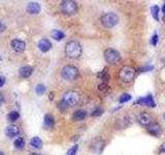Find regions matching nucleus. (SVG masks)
I'll list each match as a JSON object with an SVG mask.
<instances>
[{"instance_id":"ea45409f","label":"nucleus","mask_w":165,"mask_h":155,"mask_svg":"<svg viewBox=\"0 0 165 155\" xmlns=\"http://www.w3.org/2000/svg\"><path fill=\"white\" fill-rule=\"evenodd\" d=\"M29 155H40V154H38V153H31Z\"/></svg>"},{"instance_id":"ddd939ff","label":"nucleus","mask_w":165,"mask_h":155,"mask_svg":"<svg viewBox=\"0 0 165 155\" xmlns=\"http://www.w3.org/2000/svg\"><path fill=\"white\" fill-rule=\"evenodd\" d=\"M11 48L16 53H23L25 51V48H26V44L21 39L16 38L11 41Z\"/></svg>"},{"instance_id":"bb28decb","label":"nucleus","mask_w":165,"mask_h":155,"mask_svg":"<svg viewBox=\"0 0 165 155\" xmlns=\"http://www.w3.org/2000/svg\"><path fill=\"white\" fill-rule=\"evenodd\" d=\"M130 99H131V95L128 94V93H124V94H122L120 98H119V103H127V101H129Z\"/></svg>"},{"instance_id":"f3484780","label":"nucleus","mask_w":165,"mask_h":155,"mask_svg":"<svg viewBox=\"0 0 165 155\" xmlns=\"http://www.w3.org/2000/svg\"><path fill=\"white\" fill-rule=\"evenodd\" d=\"M32 72H33V68L29 65H25V66H22L21 68L19 69V74L21 76L22 78L24 79H27L29 78L31 75H32Z\"/></svg>"},{"instance_id":"aec40b11","label":"nucleus","mask_w":165,"mask_h":155,"mask_svg":"<svg viewBox=\"0 0 165 155\" xmlns=\"http://www.w3.org/2000/svg\"><path fill=\"white\" fill-rule=\"evenodd\" d=\"M30 146L34 149H40L42 147V141L38 137H34L30 141Z\"/></svg>"},{"instance_id":"b1692460","label":"nucleus","mask_w":165,"mask_h":155,"mask_svg":"<svg viewBox=\"0 0 165 155\" xmlns=\"http://www.w3.org/2000/svg\"><path fill=\"white\" fill-rule=\"evenodd\" d=\"M13 145H15V147L17 149H20V150H21V149L25 147V141L23 138H18V139L13 142Z\"/></svg>"},{"instance_id":"dca6fc26","label":"nucleus","mask_w":165,"mask_h":155,"mask_svg":"<svg viewBox=\"0 0 165 155\" xmlns=\"http://www.w3.org/2000/svg\"><path fill=\"white\" fill-rule=\"evenodd\" d=\"M19 134H20V129L18 126H16V125H10V126H7L6 129H5V134H6L8 138L17 137V136H19Z\"/></svg>"},{"instance_id":"cd10ccee","label":"nucleus","mask_w":165,"mask_h":155,"mask_svg":"<svg viewBox=\"0 0 165 155\" xmlns=\"http://www.w3.org/2000/svg\"><path fill=\"white\" fill-rule=\"evenodd\" d=\"M35 92L37 95H42L45 92V86L44 84H38V85L35 87Z\"/></svg>"},{"instance_id":"c756f323","label":"nucleus","mask_w":165,"mask_h":155,"mask_svg":"<svg viewBox=\"0 0 165 155\" xmlns=\"http://www.w3.org/2000/svg\"><path fill=\"white\" fill-rule=\"evenodd\" d=\"M78 150H79V145H75L67 151V155H75Z\"/></svg>"},{"instance_id":"6ab92c4d","label":"nucleus","mask_w":165,"mask_h":155,"mask_svg":"<svg viewBox=\"0 0 165 155\" xmlns=\"http://www.w3.org/2000/svg\"><path fill=\"white\" fill-rule=\"evenodd\" d=\"M44 127L47 129H51L54 127V125H55V120H54V117L52 115L50 114L45 115L44 119Z\"/></svg>"},{"instance_id":"f03ea898","label":"nucleus","mask_w":165,"mask_h":155,"mask_svg":"<svg viewBox=\"0 0 165 155\" xmlns=\"http://www.w3.org/2000/svg\"><path fill=\"white\" fill-rule=\"evenodd\" d=\"M103 56L105 61L107 62L109 64H112V65H117L119 64L122 60L120 53L118 52L117 50L113 49V48H109L103 52Z\"/></svg>"},{"instance_id":"393cba45","label":"nucleus","mask_w":165,"mask_h":155,"mask_svg":"<svg viewBox=\"0 0 165 155\" xmlns=\"http://www.w3.org/2000/svg\"><path fill=\"white\" fill-rule=\"evenodd\" d=\"M151 12H152L153 18H154L156 21H159V13H160V8H159V6H157V5L153 6L151 8Z\"/></svg>"},{"instance_id":"4be33fe9","label":"nucleus","mask_w":165,"mask_h":155,"mask_svg":"<svg viewBox=\"0 0 165 155\" xmlns=\"http://www.w3.org/2000/svg\"><path fill=\"white\" fill-rule=\"evenodd\" d=\"M51 34H52V37L55 41H62L65 37V34L60 30H53Z\"/></svg>"},{"instance_id":"4468645a","label":"nucleus","mask_w":165,"mask_h":155,"mask_svg":"<svg viewBox=\"0 0 165 155\" xmlns=\"http://www.w3.org/2000/svg\"><path fill=\"white\" fill-rule=\"evenodd\" d=\"M37 46H38V49L40 50L42 53H47L52 49V44H51V41L47 38L40 39V41H38Z\"/></svg>"},{"instance_id":"39448f33","label":"nucleus","mask_w":165,"mask_h":155,"mask_svg":"<svg viewBox=\"0 0 165 155\" xmlns=\"http://www.w3.org/2000/svg\"><path fill=\"white\" fill-rule=\"evenodd\" d=\"M61 75L64 80L75 81L78 79L79 72L78 67H75V65H65L61 70Z\"/></svg>"},{"instance_id":"79ce46f5","label":"nucleus","mask_w":165,"mask_h":155,"mask_svg":"<svg viewBox=\"0 0 165 155\" xmlns=\"http://www.w3.org/2000/svg\"><path fill=\"white\" fill-rule=\"evenodd\" d=\"M163 117H164V119H165V113H164V115H163Z\"/></svg>"},{"instance_id":"9b49d317","label":"nucleus","mask_w":165,"mask_h":155,"mask_svg":"<svg viewBox=\"0 0 165 155\" xmlns=\"http://www.w3.org/2000/svg\"><path fill=\"white\" fill-rule=\"evenodd\" d=\"M136 119H137V122L140 124V125L144 126V127H148V126H149L151 123H153L152 115L149 114V113H147V112L139 113Z\"/></svg>"},{"instance_id":"c9c22d12","label":"nucleus","mask_w":165,"mask_h":155,"mask_svg":"<svg viewBox=\"0 0 165 155\" xmlns=\"http://www.w3.org/2000/svg\"><path fill=\"white\" fill-rule=\"evenodd\" d=\"M5 81H6L5 80V78L2 77V76H0V88H1V87L5 84Z\"/></svg>"},{"instance_id":"72a5a7b5","label":"nucleus","mask_w":165,"mask_h":155,"mask_svg":"<svg viewBox=\"0 0 165 155\" xmlns=\"http://www.w3.org/2000/svg\"><path fill=\"white\" fill-rule=\"evenodd\" d=\"M107 89H109V86H107L106 83H101L98 86V90H100V91H106Z\"/></svg>"},{"instance_id":"423d86ee","label":"nucleus","mask_w":165,"mask_h":155,"mask_svg":"<svg viewBox=\"0 0 165 155\" xmlns=\"http://www.w3.org/2000/svg\"><path fill=\"white\" fill-rule=\"evenodd\" d=\"M60 10L64 15L71 16L78 12V4L72 0H64L60 2Z\"/></svg>"},{"instance_id":"412c9836","label":"nucleus","mask_w":165,"mask_h":155,"mask_svg":"<svg viewBox=\"0 0 165 155\" xmlns=\"http://www.w3.org/2000/svg\"><path fill=\"white\" fill-rule=\"evenodd\" d=\"M97 77L100 79V80L103 81V83H107V82L109 81V72H107V69L104 68L103 70H101L100 72H98L97 74Z\"/></svg>"},{"instance_id":"7c9ffc66","label":"nucleus","mask_w":165,"mask_h":155,"mask_svg":"<svg viewBox=\"0 0 165 155\" xmlns=\"http://www.w3.org/2000/svg\"><path fill=\"white\" fill-rule=\"evenodd\" d=\"M153 69H154V66L153 65H147V66L140 67V68H139V72H151V70H153Z\"/></svg>"},{"instance_id":"6e6552de","label":"nucleus","mask_w":165,"mask_h":155,"mask_svg":"<svg viewBox=\"0 0 165 155\" xmlns=\"http://www.w3.org/2000/svg\"><path fill=\"white\" fill-rule=\"evenodd\" d=\"M104 147H105V142L101 139V138L97 137V138H95V139H93L92 141H91L90 149L94 152V153L101 154Z\"/></svg>"},{"instance_id":"2f4dec72","label":"nucleus","mask_w":165,"mask_h":155,"mask_svg":"<svg viewBox=\"0 0 165 155\" xmlns=\"http://www.w3.org/2000/svg\"><path fill=\"white\" fill-rule=\"evenodd\" d=\"M151 44H152V46H157L158 44V34L157 33H155L154 35L152 36V38H151Z\"/></svg>"},{"instance_id":"c85d7f7f","label":"nucleus","mask_w":165,"mask_h":155,"mask_svg":"<svg viewBox=\"0 0 165 155\" xmlns=\"http://www.w3.org/2000/svg\"><path fill=\"white\" fill-rule=\"evenodd\" d=\"M57 107H58V109L60 110L61 112H65V111H66V110L68 109V107L65 105L64 101H62V100L59 101V103H57Z\"/></svg>"},{"instance_id":"a19ab883","label":"nucleus","mask_w":165,"mask_h":155,"mask_svg":"<svg viewBox=\"0 0 165 155\" xmlns=\"http://www.w3.org/2000/svg\"><path fill=\"white\" fill-rule=\"evenodd\" d=\"M0 155H5L4 153H3V152H2V151H0Z\"/></svg>"},{"instance_id":"0eeeda50","label":"nucleus","mask_w":165,"mask_h":155,"mask_svg":"<svg viewBox=\"0 0 165 155\" xmlns=\"http://www.w3.org/2000/svg\"><path fill=\"white\" fill-rule=\"evenodd\" d=\"M62 101H64V103L68 108L70 107H75L79 103V94L75 91H67L64 93Z\"/></svg>"},{"instance_id":"5701e85b","label":"nucleus","mask_w":165,"mask_h":155,"mask_svg":"<svg viewBox=\"0 0 165 155\" xmlns=\"http://www.w3.org/2000/svg\"><path fill=\"white\" fill-rule=\"evenodd\" d=\"M19 117H20V114L17 111L10 112V114L7 115V119H8V121H10V122H15V121L19 119Z\"/></svg>"},{"instance_id":"4c0bfd02","label":"nucleus","mask_w":165,"mask_h":155,"mask_svg":"<svg viewBox=\"0 0 165 155\" xmlns=\"http://www.w3.org/2000/svg\"><path fill=\"white\" fill-rule=\"evenodd\" d=\"M162 13H163L164 15H165V3L163 4V6H162Z\"/></svg>"},{"instance_id":"20e7f679","label":"nucleus","mask_w":165,"mask_h":155,"mask_svg":"<svg viewBox=\"0 0 165 155\" xmlns=\"http://www.w3.org/2000/svg\"><path fill=\"white\" fill-rule=\"evenodd\" d=\"M100 22L105 28H113L119 23V17L115 13H106L101 16Z\"/></svg>"},{"instance_id":"a211bd4d","label":"nucleus","mask_w":165,"mask_h":155,"mask_svg":"<svg viewBox=\"0 0 165 155\" xmlns=\"http://www.w3.org/2000/svg\"><path fill=\"white\" fill-rule=\"evenodd\" d=\"M87 117V112L85 110H76L72 114V120L73 121H82Z\"/></svg>"},{"instance_id":"7ed1b4c3","label":"nucleus","mask_w":165,"mask_h":155,"mask_svg":"<svg viewBox=\"0 0 165 155\" xmlns=\"http://www.w3.org/2000/svg\"><path fill=\"white\" fill-rule=\"evenodd\" d=\"M135 74H136L135 68H133L132 66H129V65H125L122 67L120 72H119V78H120L121 81L124 82V83H130V82L134 80Z\"/></svg>"},{"instance_id":"1a4fd4ad","label":"nucleus","mask_w":165,"mask_h":155,"mask_svg":"<svg viewBox=\"0 0 165 155\" xmlns=\"http://www.w3.org/2000/svg\"><path fill=\"white\" fill-rule=\"evenodd\" d=\"M130 125H131V118L126 114L117 118V121L115 124L116 128L119 129V130H120V129H126L128 126Z\"/></svg>"},{"instance_id":"9d476101","label":"nucleus","mask_w":165,"mask_h":155,"mask_svg":"<svg viewBox=\"0 0 165 155\" xmlns=\"http://www.w3.org/2000/svg\"><path fill=\"white\" fill-rule=\"evenodd\" d=\"M134 103L135 105L148 107V108H155L156 107V103H155L154 97H153L152 94H148V95H146V96L138 98Z\"/></svg>"},{"instance_id":"a878e982","label":"nucleus","mask_w":165,"mask_h":155,"mask_svg":"<svg viewBox=\"0 0 165 155\" xmlns=\"http://www.w3.org/2000/svg\"><path fill=\"white\" fill-rule=\"evenodd\" d=\"M103 114V109L100 108V107H97V108H95L91 113V116L92 117H99L101 116V115Z\"/></svg>"},{"instance_id":"f704fd0d","label":"nucleus","mask_w":165,"mask_h":155,"mask_svg":"<svg viewBox=\"0 0 165 155\" xmlns=\"http://www.w3.org/2000/svg\"><path fill=\"white\" fill-rule=\"evenodd\" d=\"M5 29H6V26H5V24L2 23V22H0V33L3 32Z\"/></svg>"},{"instance_id":"f8f14e48","label":"nucleus","mask_w":165,"mask_h":155,"mask_svg":"<svg viewBox=\"0 0 165 155\" xmlns=\"http://www.w3.org/2000/svg\"><path fill=\"white\" fill-rule=\"evenodd\" d=\"M147 131H148V134H151V136L158 138V137L161 136L162 128H161V126H160V124H159V123L153 122V123H151L150 125L147 127Z\"/></svg>"},{"instance_id":"473e14b6","label":"nucleus","mask_w":165,"mask_h":155,"mask_svg":"<svg viewBox=\"0 0 165 155\" xmlns=\"http://www.w3.org/2000/svg\"><path fill=\"white\" fill-rule=\"evenodd\" d=\"M158 155H165V142L161 144V146L158 149Z\"/></svg>"},{"instance_id":"2eb2a0df","label":"nucleus","mask_w":165,"mask_h":155,"mask_svg":"<svg viewBox=\"0 0 165 155\" xmlns=\"http://www.w3.org/2000/svg\"><path fill=\"white\" fill-rule=\"evenodd\" d=\"M27 12L30 15H37L40 12V5L37 2H29L27 5Z\"/></svg>"},{"instance_id":"f257e3e1","label":"nucleus","mask_w":165,"mask_h":155,"mask_svg":"<svg viewBox=\"0 0 165 155\" xmlns=\"http://www.w3.org/2000/svg\"><path fill=\"white\" fill-rule=\"evenodd\" d=\"M82 53V46L79 41H68L65 46V54L68 58L71 59H78L81 57Z\"/></svg>"},{"instance_id":"e433bc0d","label":"nucleus","mask_w":165,"mask_h":155,"mask_svg":"<svg viewBox=\"0 0 165 155\" xmlns=\"http://www.w3.org/2000/svg\"><path fill=\"white\" fill-rule=\"evenodd\" d=\"M3 101H4V97H3V95H2V93H0V107H1V105L3 103Z\"/></svg>"},{"instance_id":"58836bf2","label":"nucleus","mask_w":165,"mask_h":155,"mask_svg":"<svg viewBox=\"0 0 165 155\" xmlns=\"http://www.w3.org/2000/svg\"><path fill=\"white\" fill-rule=\"evenodd\" d=\"M53 98H54V94H53V93H51V94H50V99H53Z\"/></svg>"}]
</instances>
